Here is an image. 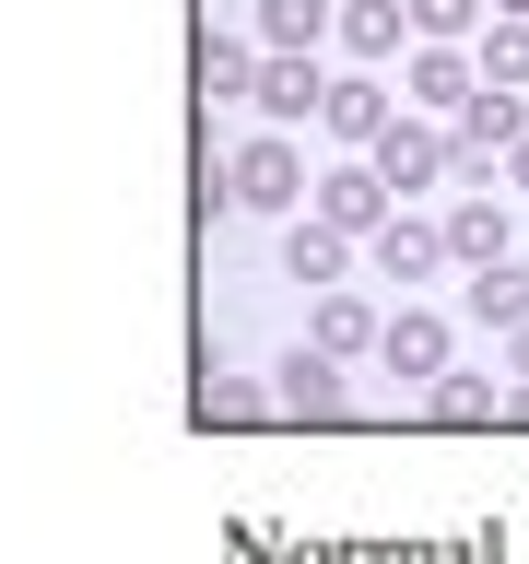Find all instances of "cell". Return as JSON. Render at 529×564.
<instances>
[{
	"mask_svg": "<svg viewBox=\"0 0 529 564\" xmlns=\"http://www.w3.org/2000/svg\"><path fill=\"white\" fill-rule=\"evenodd\" d=\"M224 200H236V212H294V200H306V153H294V141L224 153Z\"/></svg>",
	"mask_w": 529,
	"mask_h": 564,
	"instance_id": "6da1fadb",
	"label": "cell"
},
{
	"mask_svg": "<svg viewBox=\"0 0 529 564\" xmlns=\"http://www.w3.org/2000/svg\"><path fill=\"white\" fill-rule=\"evenodd\" d=\"M259 118H271V130H294V118H317V106H330V83H317L306 70V47H259Z\"/></svg>",
	"mask_w": 529,
	"mask_h": 564,
	"instance_id": "7a4b0ae2",
	"label": "cell"
},
{
	"mask_svg": "<svg viewBox=\"0 0 529 564\" xmlns=\"http://www.w3.org/2000/svg\"><path fill=\"white\" fill-rule=\"evenodd\" d=\"M494 141H529V106H518V83H483V95L458 106V176H483V153Z\"/></svg>",
	"mask_w": 529,
	"mask_h": 564,
	"instance_id": "3957f363",
	"label": "cell"
},
{
	"mask_svg": "<svg viewBox=\"0 0 529 564\" xmlns=\"http://www.w3.org/2000/svg\"><path fill=\"white\" fill-rule=\"evenodd\" d=\"M458 165V141H435V130H412V118H388L377 130V176L388 188H400V200H412V188H435V176Z\"/></svg>",
	"mask_w": 529,
	"mask_h": 564,
	"instance_id": "277c9868",
	"label": "cell"
},
{
	"mask_svg": "<svg viewBox=\"0 0 529 564\" xmlns=\"http://www.w3.org/2000/svg\"><path fill=\"white\" fill-rule=\"evenodd\" d=\"M317 224L377 236V224H388V176H377V165H330V176H317Z\"/></svg>",
	"mask_w": 529,
	"mask_h": 564,
	"instance_id": "5b68a950",
	"label": "cell"
},
{
	"mask_svg": "<svg viewBox=\"0 0 529 564\" xmlns=\"http://www.w3.org/2000/svg\"><path fill=\"white\" fill-rule=\"evenodd\" d=\"M377 352H388V377H447V317L400 306V317L377 329Z\"/></svg>",
	"mask_w": 529,
	"mask_h": 564,
	"instance_id": "8992f818",
	"label": "cell"
},
{
	"mask_svg": "<svg viewBox=\"0 0 529 564\" xmlns=\"http://www.w3.org/2000/svg\"><path fill=\"white\" fill-rule=\"evenodd\" d=\"M377 271H388V282L447 271V224H412V212H388V224H377Z\"/></svg>",
	"mask_w": 529,
	"mask_h": 564,
	"instance_id": "52a82bcc",
	"label": "cell"
},
{
	"mask_svg": "<svg viewBox=\"0 0 529 564\" xmlns=\"http://www.w3.org/2000/svg\"><path fill=\"white\" fill-rule=\"evenodd\" d=\"M458 306L483 317V329H529V271H518V259H483V271H471V294H458Z\"/></svg>",
	"mask_w": 529,
	"mask_h": 564,
	"instance_id": "ba28073f",
	"label": "cell"
},
{
	"mask_svg": "<svg viewBox=\"0 0 529 564\" xmlns=\"http://www.w3.org/2000/svg\"><path fill=\"white\" fill-rule=\"evenodd\" d=\"M201 95L224 106V95H259V47L247 35H201Z\"/></svg>",
	"mask_w": 529,
	"mask_h": 564,
	"instance_id": "9c48e42d",
	"label": "cell"
},
{
	"mask_svg": "<svg viewBox=\"0 0 529 564\" xmlns=\"http://www.w3.org/2000/svg\"><path fill=\"white\" fill-rule=\"evenodd\" d=\"M317 130H330V141H377V130H388V95H377V83H330Z\"/></svg>",
	"mask_w": 529,
	"mask_h": 564,
	"instance_id": "30bf717a",
	"label": "cell"
},
{
	"mask_svg": "<svg viewBox=\"0 0 529 564\" xmlns=\"http://www.w3.org/2000/svg\"><path fill=\"white\" fill-rule=\"evenodd\" d=\"M447 259H458V271L506 259V212H494V200H458V212H447Z\"/></svg>",
	"mask_w": 529,
	"mask_h": 564,
	"instance_id": "8fae6325",
	"label": "cell"
},
{
	"mask_svg": "<svg viewBox=\"0 0 529 564\" xmlns=\"http://www.w3.org/2000/svg\"><path fill=\"white\" fill-rule=\"evenodd\" d=\"M282 412H342V365L330 352H282Z\"/></svg>",
	"mask_w": 529,
	"mask_h": 564,
	"instance_id": "7c38bea8",
	"label": "cell"
},
{
	"mask_svg": "<svg viewBox=\"0 0 529 564\" xmlns=\"http://www.w3.org/2000/svg\"><path fill=\"white\" fill-rule=\"evenodd\" d=\"M330 35V0H259V47H317Z\"/></svg>",
	"mask_w": 529,
	"mask_h": 564,
	"instance_id": "4fadbf2b",
	"label": "cell"
},
{
	"mask_svg": "<svg viewBox=\"0 0 529 564\" xmlns=\"http://www.w3.org/2000/svg\"><path fill=\"white\" fill-rule=\"evenodd\" d=\"M282 271H294V282H330V271H342V224H294V236H282Z\"/></svg>",
	"mask_w": 529,
	"mask_h": 564,
	"instance_id": "5bb4252c",
	"label": "cell"
},
{
	"mask_svg": "<svg viewBox=\"0 0 529 564\" xmlns=\"http://www.w3.org/2000/svg\"><path fill=\"white\" fill-rule=\"evenodd\" d=\"M412 95H423V106H471V95H483V83H471V70H458L447 47L423 35V59H412Z\"/></svg>",
	"mask_w": 529,
	"mask_h": 564,
	"instance_id": "9a60e30c",
	"label": "cell"
},
{
	"mask_svg": "<svg viewBox=\"0 0 529 564\" xmlns=\"http://www.w3.org/2000/svg\"><path fill=\"white\" fill-rule=\"evenodd\" d=\"M483 83H529V12H506L483 35Z\"/></svg>",
	"mask_w": 529,
	"mask_h": 564,
	"instance_id": "2e32d148",
	"label": "cell"
},
{
	"mask_svg": "<svg viewBox=\"0 0 529 564\" xmlns=\"http://www.w3.org/2000/svg\"><path fill=\"white\" fill-rule=\"evenodd\" d=\"M342 35L365 47V59H388V47H400V0H353V12H342Z\"/></svg>",
	"mask_w": 529,
	"mask_h": 564,
	"instance_id": "e0dca14e",
	"label": "cell"
},
{
	"mask_svg": "<svg viewBox=\"0 0 529 564\" xmlns=\"http://www.w3.org/2000/svg\"><path fill=\"white\" fill-rule=\"evenodd\" d=\"M377 341V317L353 306V294H330V306H317V352H365Z\"/></svg>",
	"mask_w": 529,
	"mask_h": 564,
	"instance_id": "ac0fdd59",
	"label": "cell"
},
{
	"mask_svg": "<svg viewBox=\"0 0 529 564\" xmlns=\"http://www.w3.org/2000/svg\"><path fill=\"white\" fill-rule=\"evenodd\" d=\"M471 24H483V0H412V35H435V47L471 35Z\"/></svg>",
	"mask_w": 529,
	"mask_h": 564,
	"instance_id": "d6986e66",
	"label": "cell"
},
{
	"mask_svg": "<svg viewBox=\"0 0 529 564\" xmlns=\"http://www.w3.org/2000/svg\"><path fill=\"white\" fill-rule=\"evenodd\" d=\"M435 412H447V423H483L494 388H483V377H435Z\"/></svg>",
	"mask_w": 529,
	"mask_h": 564,
	"instance_id": "ffe728a7",
	"label": "cell"
},
{
	"mask_svg": "<svg viewBox=\"0 0 529 564\" xmlns=\"http://www.w3.org/2000/svg\"><path fill=\"white\" fill-rule=\"evenodd\" d=\"M518 188H529V141H518Z\"/></svg>",
	"mask_w": 529,
	"mask_h": 564,
	"instance_id": "44dd1931",
	"label": "cell"
},
{
	"mask_svg": "<svg viewBox=\"0 0 529 564\" xmlns=\"http://www.w3.org/2000/svg\"><path fill=\"white\" fill-rule=\"evenodd\" d=\"M518 377H529V329H518Z\"/></svg>",
	"mask_w": 529,
	"mask_h": 564,
	"instance_id": "7402d4cb",
	"label": "cell"
}]
</instances>
